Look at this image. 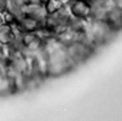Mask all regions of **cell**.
I'll return each instance as SVG.
<instances>
[{"mask_svg":"<svg viewBox=\"0 0 122 121\" xmlns=\"http://www.w3.org/2000/svg\"><path fill=\"white\" fill-rule=\"evenodd\" d=\"M18 37V33L14 28V26L9 25L7 23H2L0 25V43L7 45V47H13L16 43Z\"/></svg>","mask_w":122,"mask_h":121,"instance_id":"obj_7","label":"cell"},{"mask_svg":"<svg viewBox=\"0 0 122 121\" xmlns=\"http://www.w3.org/2000/svg\"><path fill=\"white\" fill-rule=\"evenodd\" d=\"M22 15H26L44 24L46 18V11L44 8V0H28L23 7Z\"/></svg>","mask_w":122,"mask_h":121,"instance_id":"obj_4","label":"cell"},{"mask_svg":"<svg viewBox=\"0 0 122 121\" xmlns=\"http://www.w3.org/2000/svg\"><path fill=\"white\" fill-rule=\"evenodd\" d=\"M60 1H62V2H67L68 0H60Z\"/></svg>","mask_w":122,"mask_h":121,"instance_id":"obj_12","label":"cell"},{"mask_svg":"<svg viewBox=\"0 0 122 121\" xmlns=\"http://www.w3.org/2000/svg\"><path fill=\"white\" fill-rule=\"evenodd\" d=\"M66 5L72 18L83 21L91 18L92 8L89 0H68Z\"/></svg>","mask_w":122,"mask_h":121,"instance_id":"obj_3","label":"cell"},{"mask_svg":"<svg viewBox=\"0 0 122 121\" xmlns=\"http://www.w3.org/2000/svg\"><path fill=\"white\" fill-rule=\"evenodd\" d=\"M65 4L66 2H62L60 0H44V8H45L46 15H52L57 13Z\"/></svg>","mask_w":122,"mask_h":121,"instance_id":"obj_9","label":"cell"},{"mask_svg":"<svg viewBox=\"0 0 122 121\" xmlns=\"http://www.w3.org/2000/svg\"><path fill=\"white\" fill-rule=\"evenodd\" d=\"M56 37L58 39L59 42L63 44L65 47H68L70 44L75 43L77 41H81L83 40V32L77 31L76 28L71 27L68 25V27L63 30L62 32H60L59 34L56 35Z\"/></svg>","mask_w":122,"mask_h":121,"instance_id":"obj_6","label":"cell"},{"mask_svg":"<svg viewBox=\"0 0 122 121\" xmlns=\"http://www.w3.org/2000/svg\"><path fill=\"white\" fill-rule=\"evenodd\" d=\"M2 23H5V22H4V17H2V14L0 13V25H1Z\"/></svg>","mask_w":122,"mask_h":121,"instance_id":"obj_11","label":"cell"},{"mask_svg":"<svg viewBox=\"0 0 122 121\" xmlns=\"http://www.w3.org/2000/svg\"><path fill=\"white\" fill-rule=\"evenodd\" d=\"M68 54L75 65L87 61L96 51V48L85 41H77L67 47Z\"/></svg>","mask_w":122,"mask_h":121,"instance_id":"obj_2","label":"cell"},{"mask_svg":"<svg viewBox=\"0 0 122 121\" xmlns=\"http://www.w3.org/2000/svg\"><path fill=\"white\" fill-rule=\"evenodd\" d=\"M91 17L94 19H100V21H104L105 15H106V10L102 5L101 0H91Z\"/></svg>","mask_w":122,"mask_h":121,"instance_id":"obj_8","label":"cell"},{"mask_svg":"<svg viewBox=\"0 0 122 121\" xmlns=\"http://www.w3.org/2000/svg\"><path fill=\"white\" fill-rule=\"evenodd\" d=\"M104 22L110 30L117 34L122 31V9L120 7H114L113 9L109 10L105 15Z\"/></svg>","mask_w":122,"mask_h":121,"instance_id":"obj_5","label":"cell"},{"mask_svg":"<svg viewBox=\"0 0 122 121\" xmlns=\"http://www.w3.org/2000/svg\"><path fill=\"white\" fill-rule=\"evenodd\" d=\"M9 57V47L0 43V65H6Z\"/></svg>","mask_w":122,"mask_h":121,"instance_id":"obj_10","label":"cell"},{"mask_svg":"<svg viewBox=\"0 0 122 121\" xmlns=\"http://www.w3.org/2000/svg\"><path fill=\"white\" fill-rule=\"evenodd\" d=\"M42 50L46 54V77H59L74 69L75 65L68 54L67 47L59 42L56 36L43 40Z\"/></svg>","mask_w":122,"mask_h":121,"instance_id":"obj_1","label":"cell"}]
</instances>
